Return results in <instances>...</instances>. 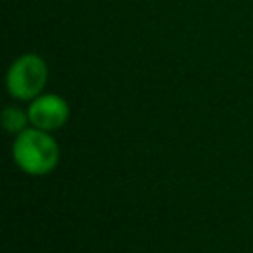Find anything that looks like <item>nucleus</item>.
Masks as SVG:
<instances>
[{"mask_svg":"<svg viewBox=\"0 0 253 253\" xmlns=\"http://www.w3.org/2000/svg\"><path fill=\"white\" fill-rule=\"evenodd\" d=\"M47 81V65L38 53H24L12 61L6 73V87L12 97L28 101L36 99Z\"/></svg>","mask_w":253,"mask_h":253,"instance_id":"obj_2","label":"nucleus"},{"mask_svg":"<svg viewBox=\"0 0 253 253\" xmlns=\"http://www.w3.org/2000/svg\"><path fill=\"white\" fill-rule=\"evenodd\" d=\"M16 164L28 174H47L55 168L59 148L42 128H24L12 148Z\"/></svg>","mask_w":253,"mask_h":253,"instance_id":"obj_1","label":"nucleus"},{"mask_svg":"<svg viewBox=\"0 0 253 253\" xmlns=\"http://www.w3.org/2000/svg\"><path fill=\"white\" fill-rule=\"evenodd\" d=\"M69 117V107L67 103L53 93L47 95H38L32 99V105L28 109V119L32 121L34 126L42 130H55L59 128Z\"/></svg>","mask_w":253,"mask_h":253,"instance_id":"obj_3","label":"nucleus"},{"mask_svg":"<svg viewBox=\"0 0 253 253\" xmlns=\"http://www.w3.org/2000/svg\"><path fill=\"white\" fill-rule=\"evenodd\" d=\"M2 125L8 132H22L26 126V115L16 107H6L2 113Z\"/></svg>","mask_w":253,"mask_h":253,"instance_id":"obj_4","label":"nucleus"}]
</instances>
